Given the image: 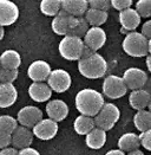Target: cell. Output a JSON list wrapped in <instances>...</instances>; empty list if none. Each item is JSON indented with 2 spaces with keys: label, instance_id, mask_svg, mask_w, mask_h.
I'll use <instances>...</instances> for the list:
<instances>
[{
  "label": "cell",
  "instance_id": "cell-26",
  "mask_svg": "<svg viewBox=\"0 0 151 155\" xmlns=\"http://www.w3.org/2000/svg\"><path fill=\"white\" fill-rule=\"evenodd\" d=\"M133 124L140 133L151 129V111L148 109L138 110L133 116Z\"/></svg>",
  "mask_w": 151,
  "mask_h": 155
},
{
  "label": "cell",
  "instance_id": "cell-44",
  "mask_svg": "<svg viewBox=\"0 0 151 155\" xmlns=\"http://www.w3.org/2000/svg\"><path fill=\"white\" fill-rule=\"evenodd\" d=\"M4 36H5V28H4V26L0 25V40H2Z\"/></svg>",
  "mask_w": 151,
  "mask_h": 155
},
{
  "label": "cell",
  "instance_id": "cell-1",
  "mask_svg": "<svg viewBox=\"0 0 151 155\" xmlns=\"http://www.w3.org/2000/svg\"><path fill=\"white\" fill-rule=\"evenodd\" d=\"M78 71L88 79L103 78L108 71V63L101 54L92 51L85 45L83 56L78 61Z\"/></svg>",
  "mask_w": 151,
  "mask_h": 155
},
{
  "label": "cell",
  "instance_id": "cell-15",
  "mask_svg": "<svg viewBox=\"0 0 151 155\" xmlns=\"http://www.w3.org/2000/svg\"><path fill=\"white\" fill-rule=\"evenodd\" d=\"M118 20L122 28H125L129 32L136 31V28L139 26L142 21V17L139 15L136 8H126L124 11H120L118 14Z\"/></svg>",
  "mask_w": 151,
  "mask_h": 155
},
{
  "label": "cell",
  "instance_id": "cell-36",
  "mask_svg": "<svg viewBox=\"0 0 151 155\" xmlns=\"http://www.w3.org/2000/svg\"><path fill=\"white\" fill-rule=\"evenodd\" d=\"M139 139H140V144L146 150H150L151 152V129L146 130L144 133H140Z\"/></svg>",
  "mask_w": 151,
  "mask_h": 155
},
{
  "label": "cell",
  "instance_id": "cell-22",
  "mask_svg": "<svg viewBox=\"0 0 151 155\" xmlns=\"http://www.w3.org/2000/svg\"><path fill=\"white\" fill-rule=\"evenodd\" d=\"M117 146H118V149L130 153L132 150L139 149V147L142 144H140L139 135L135 134V133H125L118 139Z\"/></svg>",
  "mask_w": 151,
  "mask_h": 155
},
{
  "label": "cell",
  "instance_id": "cell-39",
  "mask_svg": "<svg viewBox=\"0 0 151 155\" xmlns=\"http://www.w3.org/2000/svg\"><path fill=\"white\" fill-rule=\"evenodd\" d=\"M19 155H40V153L38 152L37 149L32 148V147H27V148H24V149H20Z\"/></svg>",
  "mask_w": 151,
  "mask_h": 155
},
{
  "label": "cell",
  "instance_id": "cell-23",
  "mask_svg": "<svg viewBox=\"0 0 151 155\" xmlns=\"http://www.w3.org/2000/svg\"><path fill=\"white\" fill-rule=\"evenodd\" d=\"M85 143L90 149H101L106 143V131L96 127L85 136Z\"/></svg>",
  "mask_w": 151,
  "mask_h": 155
},
{
  "label": "cell",
  "instance_id": "cell-13",
  "mask_svg": "<svg viewBox=\"0 0 151 155\" xmlns=\"http://www.w3.org/2000/svg\"><path fill=\"white\" fill-rule=\"evenodd\" d=\"M19 18V7L11 0H0V25H13Z\"/></svg>",
  "mask_w": 151,
  "mask_h": 155
},
{
  "label": "cell",
  "instance_id": "cell-37",
  "mask_svg": "<svg viewBox=\"0 0 151 155\" xmlns=\"http://www.w3.org/2000/svg\"><path fill=\"white\" fill-rule=\"evenodd\" d=\"M148 39H151V19L146 20L145 23H143L142 25V31H140Z\"/></svg>",
  "mask_w": 151,
  "mask_h": 155
},
{
  "label": "cell",
  "instance_id": "cell-40",
  "mask_svg": "<svg viewBox=\"0 0 151 155\" xmlns=\"http://www.w3.org/2000/svg\"><path fill=\"white\" fill-rule=\"evenodd\" d=\"M105 155H126V154L125 152H123L120 149H111V150H109Z\"/></svg>",
  "mask_w": 151,
  "mask_h": 155
},
{
  "label": "cell",
  "instance_id": "cell-42",
  "mask_svg": "<svg viewBox=\"0 0 151 155\" xmlns=\"http://www.w3.org/2000/svg\"><path fill=\"white\" fill-rule=\"evenodd\" d=\"M143 89H145V90L148 91V92L151 95V78L148 79V82H146V84L144 85V88H143Z\"/></svg>",
  "mask_w": 151,
  "mask_h": 155
},
{
  "label": "cell",
  "instance_id": "cell-29",
  "mask_svg": "<svg viewBox=\"0 0 151 155\" xmlns=\"http://www.w3.org/2000/svg\"><path fill=\"white\" fill-rule=\"evenodd\" d=\"M19 126L18 120L12 117L11 115H1L0 116V129L8 133V134H13V131L17 129V127Z\"/></svg>",
  "mask_w": 151,
  "mask_h": 155
},
{
  "label": "cell",
  "instance_id": "cell-2",
  "mask_svg": "<svg viewBox=\"0 0 151 155\" xmlns=\"http://www.w3.org/2000/svg\"><path fill=\"white\" fill-rule=\"evenodd\" d=\"M75 104L80 115L95 117L105 104L104 95L95 89L85 88L77 92Z\"/></svg>",
  "mask_w": 151,
  "mask_h": 155
},
{
  "label": "cell",
  "instance_id": "cell-19",
  "mask_svg": "<svg viewBox=\"0 0 151 155\" xmlns=\"http://www.w3.org/2000/svg\"><path fill=\"white\" fill-rule=\"evenodd\" d=\"M18 90L13 83H0V108H10L17 102Z\"/></svg>",
  "mask_w": 151,
  "mask_h": 155
},
{
  "label": "cell",
  "instance_id": "cell-33",
  "mask_svg": "<svg viewBox=\"0 0 151 155\" xmlns=\"http://www.w3.org/2000/svg\"><path fill=\"white\" fill-rule=\"evenodd\" d=\"M90 8L101 10L108 12L111 7V0H88Z\"/></svg>",
  "mask_w": 151,
  "mask_h": 155
},
{
  "label": "cell",
  "instance_id": "cell-16",
  "mask_svg": "<svg viewBox=\"0 0 151 155\" xmlns=\"http://www.w3.org/2000/svg\"><path fill=\"white\" fill-rule=\"evenodd\" d=\"M33 137H34V134L32 130L27 127L19 124L12 134V147L19 149V150L27 148L32 144Z\"/></svg>",
  "mask_w": 151,
  "mask_h": 155
},
{
  "label": "cell",
  "instance_id": "cell-46",
  "mask_svg": "<svg viewBox=\"0 0 151 155\" xmlns=\"http://www.w3.org/2000/svg\"><path fill=\"white\" fill-rule=\"evenodd\" d=\"M148 110L151 111V100H150V102H149V105H148Z\"/></svg>",
  "mask_w": 151,
  "mask_h": 155
},
{
  "label": "cell",
  "instance_id": "cell-18",
  "mask_svg": "<svg viewBox=\"0 0 151 155\" xmlns=\"http://www.w3.org/2000/svg\"><path fill=\"white\" fill-rule=\"evenodd\" d=\"M28 96L32 101L43 103L52 97V89L45 82H33L28 87Z\"/></svg>",
  "mask_w": 151,
  "mask_h": 155
},
{
  "label": "cell",
  "instance_id": "cell-35",
  "mask_svg": "<svg viewBox=\"0 0 151 155\" xmlns=\"http://www.w3.org/2000/svg\"><path fill=\"white\" fill-rule=\"evenodd\" d=\"M11 144H12V134H8L0 129V149L7 148Z\"/></svg>",
  "mask_w": 151,
  "mask_h": 155
},
{
  "label": "cell",
  "instance_id": "cell-3",
  "mask_svg": "<svg viewBox=\"0 0 151 155\" xmlns=\"http://www.w3.org/2000/svg\"><path fill=\"white\" fill-rule=\"evenodd\" d=\"M123 51L127 56L140 58L149 54V39L146 38L142 32H130L126 35L122 43Z\"/></svg>",
  "mask_w": 151,
  "mask_h": 155
},
{
  "label": "cell",
  "instance_id": "cell-4",
  "mask_svg": "<svg viewBox=\"0 0 151 155\" xmlns=\"http://www.w3.org/2000/svg\"><path fill=\"white\" fill-rule=\"evenodd\" d=\"M84 49H85L84 40L72 35H67L63 37L58 45V51L60 53V56L64 59L70 62L79 61L83 56Z\"/></svg>",
  "mask_w": 151,
  "mask_h": 155
},
{
  "label": "cell",
  "instance_id": "cell-31",
  "mask_svg": "<svg viewBox=\"0 0 151 155\" xmlns=\"http://www.w3.org/2000/svg\"><path fill=\"white\" fill-rule=\"evenodd\" d=\"M19 71L17 69H0V83H14V81L18 78Z\"/></svg>",
  "mask_w": 151,
  "mask_h": 155
},
{
  "label": "cell",
  "instance_id": "cell-28",
  "mask_svg": "<svg viewBox=\"0 0 151 155\" xmlns=\"http://www.w3.org/2000/svg\"><path fill=\"white\" fill-rule=\"evenodd\" d=\"M40 11L44 15L56 17L62 11V0H41Z\"/></svg>",
  "mask_w": 151,
  "mask_h": 155
},
{
  "label": "cell",
  "instance_id": "cell-47",
  "mask_svg": "<svg viewBox=\"0 0 151 155\" xmlns=\"http://www.w3.org/2000/svg\"><path fill=\"white\" fill-rule=\"evenodd\" d=\"M0 69H1V63H0Z\"/></svg>",
  "mask_w": 151,
  "mask_h": 155
},
{
  "label": "cell",
  "instance_id": "cell-45",
  "mask_svg": "<svg viewBox=\"0 0 151 155\" xmlns=\"http://www.w3.org/2000/svg\"><path fill=\"white\" fill-rule=\"evenodd\" d=\"M149 54H151V39H149Z\"/></svg>",
  "mask_w": 151,
  "mask_h": 155
},
{
  "label": "cell",
  "instance_id": "cell-8",
  "mask_svg": "<svg viewBox=\"0 0 151 155\" xmlns=\"http://www.w3.org/2000/svg\"><path fill=\"white\" fill-rule=\"evenodd\" d=\"M47 84L50 85L52 91L62 94L70 89L72 84V78L66 70L56 69V70H52L50 77L47 78Z\"/></svg>",
  "mask_w": 151,
  "mask_h": 155
},
{
  "label": "cell",
  "instance_id": "cell-38",
  "mask_svg": "<svg viewBox=\"0 0 151 155\" xmlns=\"http://www.w3.org/2000/svg\"><path fill=\"white\" fill-rule=\"evenodd\" d=\"M0 155H19V150L14 147H7L4 149H0Z\"/></svg>",
  "mask_w": 151,
  "mask_h": 155
},
{
  "label": "cell",
  "instance_id": "cell-12",
  "mask_svg": "<svg viewBox=\"0 0 151 155\" xmlns=\"http://www.w3.org/2000/svg\"><path fill=\"white\" fill-rule=\"evenodd\" d=\"M106 32L101 28V26H91L88 28V33L83 38L84 44L91 49L92 51L97 52L101 49L106 43Z\"/></svg>",
  "mask_w": 151,
  "mask_h": 155
},
{
  "label": "cell",
  "instance_id": "cell-43",
  "mask_svg": "<svg viewBox=\"0 0 151 155\" xmlns=\"http://www.w3.org/2000/svg\"><path fill=\"white\" fill-rule=\"evenodd\" d=\"M126 155H145L142 150H139V149H136V150H132V152H130V153H127Z\"/></svg>",
  "mask_w": 151,
  "mask_h": 155
},
{
  "label": "cell",
  "instance_id": "cell-10",
  "mask_svg": "<svg viewBox=\"0 0 151 155\" xmlns=\"http://www.w3.org/2000/svg\"><path fill=\"white\" fill-rule=\"evenodd\" d=\"M123 79L125 82L127 89L130 90H138L143 89L148 82V75L139 68H129L123 74Z\"/></svg>",
  "mask_w": 151,
  "mask_h": 155
},
{
  "label": "cell",
  "instance_id": "cell-30",
  "mask_svg": "<svg viewBox=\"0 0 151 155\" xmlns=\"http://www.w3.org/2000/svg\"><path fill=\"white\" fill-rule=\"evenodd\" d=\"M88 28H90V24L88 23L85 17H77V23L72 31V36L79 37V38H84L85 35L88 33Z\"/></svg>",
  "mask_w": 151,
  "mask_h": 155
},
{
  "label": "cell",
  "instance_id": "cell-9",
  "mask_svg": "<svg viewBox=\"0 0 151 155\" xmlns=\"http://www.w3.org/2000/svg\"><path fill=\"white\" fill-rule=\"evenodd\" d=\"M17 120L20 126L33 129V127L38 122H40L43 120V111L34 105H26L18 111Z\"/></svg>",
  "mask_w": 151,
  "mask_h": 155
},
{
  "label": "cell",
  "instance_id": "cell-24",
  "mask_svg": "<svg viewBox=\"0 0 151 155\" xmlns=\"http://www.w3.org/2000/svg\"><path fill=\"white\" fill-rule=\"evenodd\" d=\"M96 128L95 123V117L85 116V115H79L76 117L73 121V129L78 135H88L91 130Z\"/></svg>",
  "mask_w": 151,
  "mask_h": 155
},
{
  "label": "cell",
  "instance_id": "cell-7",
  "mask_svg": "<svg viewBox=\"0 0 151 155\" xmlns=\"http://www.w3.org/2000/svg\"><path fill=\"white\" fill-rule=\"evenodd\" d=\"M76 23H77V17H73L62 10L56 17H53L51 23V28L56 35L65 37L72 33Z\"/></svg>",
  "mask_w": 151,
  "mask_h": 155
},
{
  "label": "cell",
  "instance_id": "cell-20",
  "mask_svg": "<svg viewBox=\"0 0 151 155\" xmlns=\"http://www.w3.org/2000/svg\"><path fill=\"white\" fill-rule=\"evenodd\" d=\"M151 100V95L145 89L132 90L129 95V104L135 110H144L148 109V105Z\"/></svg>",
  "mask_w": 151,
  "mask_h": 155
},
{
  "label": "cell",
  "instance_id": "cell-14",
  "mask_svg": "<svg viewBox=\"0 0 151 155\" xmlns=\"http://www.w3.org/2000/svg\"><path fill=\"white\" fill-rule=\"evenodd\" d=\"M51 72V65L41 59L32 62L27 69V76L32 82H45L50 77Z\"/></svg>",
  "mask_w": 151,
  "mask_h": 155
},
{
  "label": "cell",
  "instance_id": "cell-17",
  "mask_svg": "<svg viewBox=\"0 0 151 155\" xmlns=\"http://www.w3.org/2000/svg\"><path fill=\"white\" fill-rule=\"evenodd\" d=\"M46 114L49 118L56 121V122H60L65 120L69 115V105L66 102H64L63 100H51L46 104Z\"/></svg>",
  "mask_w": 151,
  "mask_h": 155
},
{
  "label": "cell",
  "instance_id": "cell-6",
  "mask_svg": "<svg viewBox=\"0 0 151 155\" xmlns=\"http://www.w3.org/2000/svg\"><path fill=\"white\" fill-rule=\"evenodd\" d=\"M101 88H103V95L110 100H118L125 96L129 90L123 77H119L117 75L106 76L103 81Z\"/></svg>",
  "mask_w": 151,
  "mask_h": 155
},
{
  "label": "cell",
  "instance_id": "cell-5",
  "mask_svg": "<svg viewBox=\"0 0 151 155\" xmlns=\"http://www.w3.org/2000/svg\"><path fill=\"white\" fill-rule=\"evenodd\" d=\"M119 117H120V111L116 104L105 103L101 109V111L95 116V123L97 128L108 131L114 127Z\"/></svg>",
  "mask_w": 151,
  "mask_h": 155
},
{
  "label": "cell",
  "instance_id": "cell-27",
  "mask_svg": "<svg viewBox=\"0 0 151 155\" xmlns=\"http://www.w3.org/2000/svg\"><path fill=\"white\" fill-rule=\"evenodd\" d=\"M90 26H101L104 25L109 18V13L101 10H95V8H88L85 15Z\"/></svg>",
  "mask_w": 151,
  "mask_h": 155
},
{
  "label": "cell",
  "instance_id": "cell-11",
  "mask_svg": "<svg viewBox=\"0 0 151 155\" xmlns=\"http://www.w3.org/2000/svg\"><path fill=\"white\" fill-rule=\"evenodd\" d=\"M32 131L34 136L39 140H43V141L52 140L58 133V122L51 120L49 117L43 118L33 127Z\"/></svg>",
  "mask_w": 151,
  "mask_h": 155
},
{
  "label": "cell",
  "instance_id": "cell-41",
  "mask_svg": "<svg viewBox=\"0 0 151 155\" xmlns=\"http://www.w3.org/2000/svg\"><path fill=\"white\" fill-rule=\"evenodd\" d=\"M145 64H146V68H148L149 72L151 74V54H148V56H146V61H145Z\"/></svg>",
  "mask_w": 151,
  "mask_h": 155
},
{
  "label": "cell",
  "instance_id": "cell-21",
  "mask_svg": "<svg viewBox=\"0 0 151 155\" xmlns=\"http://www.w3.org/2000/svg\"><path fill=\"white\" fill-rule=\"evenodd\" d=\"M88 8V0H62V10L73 17H84Z\"/></svg>",
  "mask_w": 151,
  "mask_h": 155
},
{
  "label": "cell",
  "instance_id": "cell-25",
  "mask_svg": "<svg viewBox=\"0 0 151 155\" xmlns=\"http://www.w3.org/2000/svg\"><path fill=\"white\" fill-rule=\"evenodd\" d=\"M0 63H1V68L18 70L21 64V56L19 54V52L13 49L5 50L0 54Z\"/></svg>",
  "mask_w": 151,
  "mask_h": 155
},
{
  "label": "cell",
  "instance_id": "cell-34",
  "mask_svg": "<svg viewBox=\"0 0 151 155\" xmlns=\"http://www.w3.org/2000/svg\"><path fill=\"white\" fill-rule=\"evenodd\" d=\"M132 4H133V0H111V7L119 12L132 7Z\"/></svg>",
  "mask_w": 151,
  "mask_h": 155
},
{
  "label": "cell",
  "instance_id": "cell-32",
  "mask_svg": "<svg viewBox=\"0 0 151 155\" xmlns=\"http://www.w3.org/2000/svg\"><path fill=\"white\" fill-rule=\"evenodd\" d=\"M137 12L142 18H150L151 17V0H138L136 2Z\"/></svg>",
  "mask_w": 151,
  "mask_h": 155
}]
</instances>
